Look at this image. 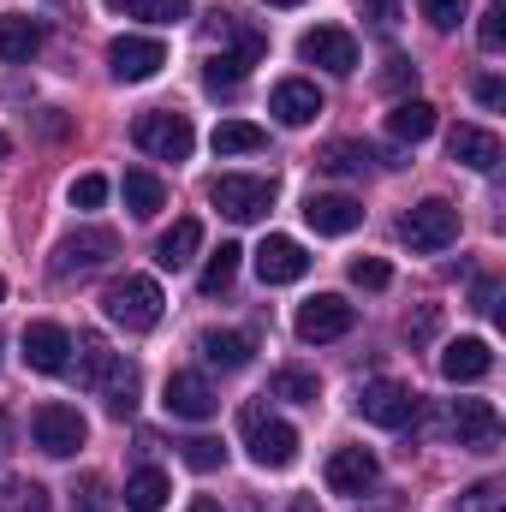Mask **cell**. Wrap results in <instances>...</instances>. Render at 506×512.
<instances>
[{
	"label": "cell",
	"instance_id": "cell-19",
	"mask_svg": "<svg viewBox=\"0 0 506 512\" xmlns=\"http://www.w3.org/2000/svg\"><path fill=\"white\" fill-rule=\"evenodd\" d=\"M447 155L459 167H471V173H495L501 167V137L483 126H453L447 131Z\"/></svg>",
	"mask_w": 506,
	"mask_h": 512
},
{
	"label": "cell",
	"instance_id": "cell-9",
	"mask_svg": "<svg viewBox=\"0 0 506 512\" xmlns=\"http://www.w3.org/2000/svg\"><path fill=\"white\" fill-rule=\"evenodd\" d=\"M298 340H310V346H322V340H346L352 328H358V310L340 298V292H316V298H304L298 304Z\"/></svg>",
	"mask_w": 506,
	"mask_h": 512
},
{
	"label": "cell",
	"instance_id": "cell-11",
	"mask_svg": "<svg viewBox=\"0 0 506 512\" xmlns=\"http://www.w3.org/2000/svg\"><path fill=\"white\" fill-rule=\"evenodd\" d=\"M18 352H24V370H36V376H66L72 370V334L60 322H30L18 334Z\"/></svg>",
	"mask_w": 506,
	"mask_h": 512
},
{
	"label": "cell",
	"instance_id": "cell-13",
	"mask_svg": "<svg viewBox=\"0 0 506 512\" xmlns=\"http://www.w3.org/2000/svg\"><path fill=\"white\" fill-rule=\"evenodd\" d=\"M161 66H167V48L155 36H114L108 42V72L120 84H149Z\"/></svg>",
	"mask_w": 506,
	"mask_h": 512
},
{
	"label": "cell",
	"instance_id": "cell-26",
	"mask_svg": "<svg viewBox=\"0 0 506 512\" xmlns=\"http://www.w3.org/2000/svg\"><path fill=\"white\" fill-rule=\"evenodd\" d=\"M429 131H435V102H423V96L393 102V114H387V137H399V143H423Z\"/></svg>",
	"mask_w": 506,
	"mask_h": 512
},
{
	"label": "cell",
	"instance_id": "cell-40",
	"mask_svg": "<svg viewBox=\"0 0 506 512\" xmlns=\"http://www.w3.org/2000/svg\"><path fill=\"white\" fill-rule=\"evenodd\" d=\"M465 12H471V0H423V18H429L435 30H459Z\"/></svg>",
	"mask_w": 506,
	"mask_h": 512
},
{
	"label": "cell",
	"instance_id": "cell-25",
	"mask_svg": "<svg viewBox=\"0 0 506 512\" xmlns=\"http://www.w3.org/2000/svg\"><path fill=\"white\" fill-rule=\"evenodd\" d=\"M36 48H42V24L24 12H0V60L24 66V60H36Z\"/></svg>",
	"mask_w": 506,
	"mask_h": 512
},
{
	"label": "cell",
	"instance_id": "cell-46",
	"mask_svg": "<svg viewBox=\"0 0 506 512\" xmlns=\"http://www.w3.org/2000/svg\"><path fill=\"white\" fill-rule=\"evenodd\" d=\"M191 512H221V501H215V495H197V501H191Z\"/></svg>",
	"mask_w": 506,
	"mask_h": 512
},
{
	"label": "cell",
	"instance_id": "cell-28",
	"mask_svg": "<svg viewBox=\"0 0 506 512\" xmlns=\"http://www.w3.org/2000/svg\"><path fill=\"white\" fill-rule=\"evenodd\" d=\"M209 143H215V155H256V149H268V131L251 120H221Z\"/></svg>",
	"mask_w": 506,
	"mask_h": 512
},
{
	"label": "cell",
	"instance_id": "cell-2",
	"mask_svg": "<svg viewBox=\"0 0 506 512\" xmlns=\"http://www.w3.org/2000/svg\"><path fill=\"white\" fill-rule=\"evenodd\" d=\"M102 310H108L114 328H126V334H149V328L161 322L167 298H161V286H155L149 274H120V280H108Z\"/></svg>",
	"mask_w": 506,
	"mask_h": 512
},
{
	"label": "cell",
	"instance_id": "cell-38",
	"mask_svg": "<svg viewBox=\"0 0 506 512\" xmlns=\"http://www.w3.org/2000/svg\"><path fill=\"white\" fill-rule=\"evenodd\" d=\"M477 42H483L489 54H501V48H506V0H495V6H483V24H477Z\"/></svg>",
	"mask_w": 506,
	"mask_h": 512
},
{
	"label": "cell",
	"instance_id": "cell-41",
	"mask_svg": "<svg viewBox=\"0 0 506 512\" xmlns=\"http://www.w3.org/2000/svg\"><path fill=\"white\" fill-rule=\"evenodd\" d=\"M381 84H387L393 96H405V90L417 84V66H411L405 54H387V72H381Z\"/></svg>",
	"mask_w": 506,
	"mask_h": 512
},
{
	"label": "cell",
	"instance_id": "cell-37",
	"mask_svg": "<svg viewBox=\"0 0 506 512\" xmlns=\"http://www.w3.org/2000/svg\"><path fill=\"white\" fill-rule=\"evenodd\" d=\"M131 12L149 24H179V18H191V0H131Z\"/></svg>",
	"mask_w": 506,
	"mask_h": 512
},
{
	"label": "cell",
	"instance_id": "cell-16",
	"mask_svg": "<svg viewBox=\"0 0 506 512\" xmlns=\"http://www.w3.org/2000/svg\"><path fill=\"white\" fill-rule=\"evenodd\" d=\"M256 274H262V286H292V280H304V274H310V256H304L298 239L268 233V239L256 245Z\"/></svg>",
	"mask_w": 506,
	"mask_h": 512
},
{
	"label": "cell",
	"instance_id": "cell-39",
	"mask_svg": "<svg viewBox=\"0 0 506 512\" xmlns=\"http://www.w3.org/2000/svg\"><path fill=\"white\" fill-rule=\"evenodd\" d=\"M66 197H72V209H102L108 203V179L102 173H84V179H72Z\"/></svg>",
	"mask_w": 506,
	"mask_h": 512
},
{
	"label": "cell",
	"instance_id": "cell-48",
	"mask_svg": "<svg viewBox=\"0 0 506 512\" xmlns=\"http://www.w3.org/2000/svg\"><path fill=\"white\" fill-rule=\"evenodd\" d=\"M6 155H12V143H6V131H0V161H6Z\"/></svg>",
	"mask_w": 506,
	"mask_h": 512
},
{
	"label": "cell",
	"instance_id": "cell-30",
	"mask_svg": "<svg viewBox=\"0 0 506 512\" xmlns=\"http://www.w3.org/2000/svg\"><path fill=\"white\" fill-rule=\"evenodd\" d=\"M268 393H274V399H292V405H316V399H322V376H316V370H292V364H286V370H274Z\"/></svg>",
	"mask_w": 506,
	"mask_h": 512
},
{
	"label": "cell",
	"instance_id": "cell-50",
	"mask_svg": "<svg viewBox=\"0 0 506 512\" xmlns=\"http://www.w3.org/2000/svg\"><path fill=\"white\" fill-rule=\"evenodd\" d=\"M0 304H6V280H0Z\"/></svg>",
	"mask_w": 506,
	"mask_h": 512
},
{
	"label": "cell",
	"instance_id": "cell-22",
	"mask_svg": "<svg viewBox=\"0 0 506 512\" xmlns=\"http://www.w3.org/2000/svg\"><path fill=\"white\" fill-rule=\"evenodd\" d=\"M197 352H203L209 370H245V364L256 358V340L239 334V328H209V334L197 340Z\"/></svg>",
	"mask_w": 506,
	"mask_h": 512
},
{
	"label": "cell",
	"instance_id": "cell-12",
	"mask_svg": "<svg viewBox=\"0 0 506 512\" xmlns=\"http://www.w3.org/2000/svg\"><path fill=\"white\" fill-rule=\"evenodd\" d=\"M358 417L376 429H405L417 417V393L405 382H364L358 387Z\"/></svg>",
	"mask_w": 506,
	"mask_h": 512
},
{
	"label": "cell",
	"instance_id": "cell-31",
	"mask_svg": "<svg viewBox=\"0 0 506 512\" xmlns=\"http://www.w3.org/2000/svg\"><path fill=\"white\" fill-rule=\"evenodd\" d=\"M239 256H245L239 245H221V251L203 262V274H197V292H203V298H221V292L233 286V274H239Z\"/></svg>",
	"mask_w": 506,
	"mask_h": 512
},
{
	"label": "cell",
	"instance_id": "cell-21",
	"mask_svg": "<svg viewBox=\"0 0 506 512\" xmlns=\"http://www.w3.org/2000/svg\"><path fill=\"white\" fill-rule=\"evenodd\" d=\"M495 370V346L489 340H447L441 346V376L447 382H483Z\"/></svg>",
	"mask_w": 506,
	"mask_h": 512
},
{
	"label": "cell",
	"instance_id": "cell-44",
	"mask_svg": "<svg viewBox=\"0 0 506 512\" xmlns=\"http://www.w3.org/2000/svg\"><path fill=\"white\" fill-rule=\"evenodd\" d=\"M477 102L483 108H506V84L501 78H477Z\"/></svg>",
	"mask_w": 506,
	"mask_h": 512
},
{
	"label": "cell",
	"instance_id": "cell-33",
	"mask_svg": "<svg viewBox=\"0 0 506 512\" xmlns=\"http://www.w3.org/2000/svg\"><path fill=\"white\" fill-rule=\"evenodd\" d=\"M48 489L42 483H24V477H6L0 483V512H48Z\"/></svg>",
	"mask_w": 506,
	"mask_h": 512
},
{
	"label": "cell",
	"instance_id": "cell-51",
	"mask_svg": "<svg viewBox=\"0 0 506 512\" xmlns=\"http://www.w3.org/2000/svg\"><path fill=\"white\" fill-rule=\"evenodd\" d=\"M108 6H126V0H108Z\"/></svg>",
	"mask_w": 506,
	"mask_h": 512
},
{
	"label": "cell",
	"instance_id": "cell-29",
	"mask_svg": "<svg viewBox=\"0 0 506 512\" xmlns=\"http://www.w3.org/2000/svg\"><path fill=\"white\" fill-rule=\"evenodd\" d=\"M167 495H173L167 471H137V477H126V507L131 512H161Z\"/></svg>",
	"mask_w": 506,
	"mask_h": 512
},
{
	"label": "cell",
	"instance_id": "cell-49",
	"mask_svg": "<svg viewBox=\"0 0 506 512\" xmlns=\"http://www.w3.org/2000/svg\"><path fill=\"white\" fill-rule=\"evenodd\" d=\"M292 512H316V507H310V501H292Z\"/></svg>",
	"mask_w": 506,
	"mask_h": 512
},
{
	"label": "cell",
	"instance_id": "cell-4",
	"mask_svg": "<svg viewBox=\"0 0 506 512\" xmlns=\"http://www.w3.org/2000/svg\"><path fill=\"white\" fill-rule=\"evenodd\" d=\"M399 239L423 256L447 251V245L459 239V209H453L447 197H423V203H411V209L399 215Z\"/></svg>",
	"mask_w": 506,
	"mask_h": 512
},
{
	"label": "cell",
	"instance_id": "cell-47",
	"mask_svg": "<svg viewBox=\"0 0 506 512\" xmlns=\"http://www.w3.org/2000/svg\"><path fill=\"white\" fill-rule=\"evenodd\" d=\"M262 6H304V0H262Z\"/></svg>",
	"mask_w": 506,
	"mask_h": 512
},
{
	"label": "cell",
	"instance_id": "cell-14",
	"mask_svg": "<svg viewBox=\"0 0 506 512\" xmlns=\"http://www.w3.org/2000/svg\"><path fill=\"white\" fill-rule=\"evenodd\" d=\"M447 429L459 435V447L495 453V441H501V411H495L489 399H453V411H447Z\"/></svg>",
	"mask_w": 506,
	"mask_h": 512
},
{
	"label": "cell",
	"instance_id": "cell-36",
	"mask_svg": "<svg viewBox=\"0 0 506 512\" xmlns=\"http://www.w3.org/2000/svg\"><path fill=\"white\" fill-rule=\"evenodd\" d=\"M352 286H364V292H387V286H393V268H387L381 256H358V262H352Z\"/></svg>",
	"mask_w": 506,
	"mask_h": 512
},
{
	"label": "cell",
	"instance_id": "cell-42",
	"mask_svg": "<svg viewBox=\"0 0 506 512\" xmlns=\"http://www.w3.org/2000/svg\"><path fill=\"white\" fill-rule=\"evenodd\" d=\"M459 512H501V489H495V483L465 489V495H459Z\"/></svg>",
	"mask_w": 506,
	"mask_h": 512
},
{
	"label": "cell",
	"instance_id": "cell-34",
	"mask_svg": "<svg viewBox=\"0 0 506 512\" xmlns=\"http://www.w3.org/2000/svg\"><path fill=\"white\" fill-rule=\"evenodd\" d=\"M72 512H114V495H108V477L84 471V477L72 483Z\"/></svg>",
	"mask_w": 506,
	"mask_h": 512
},
{
	"label": "cell",
	"instance_id": "cell-18",
	"mask_svg": "<svg viewBox=\"0 0 506 512\" xmlns=\"http://www.w3.org/2000/svg\"><path fill=\"white\" fill-rule=\"evenodd\" d=\"M304 221H310L322 239H346V233L364 221V209H358V197H346V191H316V197L304 203Z\"/></svg>",
	"mask_w": 506,
	"mask_h": 512
},
{
	"label": "cell",
	"instance_id": "cell-45",
	"mask_svg": "<svg viewBox=\"0 0 506 512\" xmlns=\"http://www.w3.org/2000/svg\"><path fill=\"white\" fill-rule=\"evenodd\" d=\"M477 310H483V316H495V280H483V286H477Z\"/></svg>",
	"mask_w": 506,
	"mask_h": 512
},
{
	"label": "cell",
	"instance_id": "cell-7",
	"mask_svg": "<svg viewBox=\"0 0 506 512\" xmlns=\"http://www.w3.org/2000/svg\"><path fill=\"white\" fill-rule=\"evenodd\" d=\"M209 203L227 221H262L274 209V179H262V173H221L209 185Z\"/></svg>",
	"mask_w": 506,
	"mask_h": 512
},
{
	"label": "cell",
	"instance_id": "cell-43",
	"mask_svg": "<svg viewBox=\"0 0 506 512\" xmlns=\"http://www.w3.org/2000/svg\"><path fill=\"white\" fill-rule=\"evenodd\" d=\"M435 328H441V310H435V304H423L417 316H405V340H429Z\"/></svg>",
	"mask_w": 506,
	"mask_h": 512
},
{
	"label": "cell",
	"instance_id": "cell-24",
	"mask_svg": "<svg viewBox=\"0 0 506 512\" xmlns=\"http://www.w3.org/2000/svg\"><path fill=\"white\" fill-rule=\"evenodd\" d=\"M197 251H203V221H191V215H185V221H173V227L155 239V262H161V268H173V274H179V268H191Z\"/></svg>",
	"mask_w": 506,
	"mask_h": 512
},
{
	"label": "cell",
	"instance_id": "cell-23",
	"mask_svg": "<svg viewBox=\"0 0 506 512\" xmlns=\"http://www.w3.org/2000/svg\"><path fill=\"white\" fill-rule=\"evenodd\" d=\"M268 54V42H239V48H221L215 60H209V72H203V84L209 90H239L245 78H251V66Z\"/></svg>",
	"mask_w": 506,
	"mask_h": 512
},
{
	"label": "cell",
	"instance_id": "cell-20",
	"mask_svg": "<svg viewBox=\"0 0 506 512\" xmlns=\"http://www.w3.org/2000/svg\"><path fill=\"white\" fill-rule=\"evenodd\" d=\"M268 108H274L280 126H310V120L322 114V90H316L310 78H280L274 96H268Z\"/></svg>",
	"mask_w": 506,
	"mask_h": 512
},
{
	"label": "cell",
	"instance_id": "cell-32",
	"mask_svg": "<svg viewBox=\"0 0 506 512\" xmlns=\"http://www.w3.org/2000/svg\"><path fill=\"white\" fill-rule=\"evenodd\" d=\"M370 161H376V155H370L364 143H328V149L316 155V167H322V173H334V179H358Z\"/></svg>",
	"mask_w": 506,
	"mask_h": 512
},
{
	"label": "cell",
	"instance_id": "cell-35",
	"mask_svg": "<svg viewBox=\"0 0 506 512\" xmlns=\"http://www.w3.org/2000/svg\"><path fill=\"white\" fill-rule=\"evenodd\" d=\"M185 465H191V471H221V465H227V447H221L215 435H191V441H185Z\"/></svg>",
	"mask_w": 506,
	"mask_h": 512
},
{
	"label": "cell",
	"instance_id": "cell-8",
	"mask_svg": "<svg viewBox=\"0 0 506 512\" xmlns=\"http://www.w3.org/2000/svg\"><path fill=\"white\" fill-rule=\"evenodd\" d=\"M131 137H137V149H143V155H155V161H185V155L197 149V131H191V120H185V114H173V108L137 114Z\"/></svg>",
	"mask_w": 506,
	"mask_h": 512
},
{
	"label": "cell",
	"instance_id": "cell-1",
	"mask_svg": "<svg viewBox=\"0 0 506 512\" xmlns=\"http://www.w3.org/2000/svg\"><path fill=\"white\" fill-rule=\"evenodd\" d=\"M72 352H78V382L108 405V417H131L137 411V387H143L137 364L126 352H108V340H96V334H78Z\"/></svg>",
	"mask_w": 506,
	"mask_h": 512
},
{
	"label": "cell",
	"instance_id": "cell-15",
	"mask_svg": "<svg viewBox=\"0 0 506 512\" xmlns=\"http://www.w3.org/2000/svg\"><path fill=\"white\" fill-rule=\"evenodd\" d=\"M161 405H167L173 417H185V423H209V417L221 411L215 387L203 382L197 370H173V376H167V393H161Z\"/></svg>",
	"mask_w": 506,
	"mask_h": 512
},
{
	"label": "cell",
	"instance_id": "cell-10",
	"mask_svg": "<svg viewBox=\"0 0 506 512\" xmlns=\"http://www.w3.org/2000/svg\"><path fill=\"white\" fill-rule=\"evenodd\" d=\"M298 60H304V66H322V72H334V78H346V72H358V36L340 30V24H316V30L298 36Z\"/></svg>",
	"mask_w": 506,
	"mask_h": 512
},
{
	"label": "cell",
	"instance_id": "cell-27",
	"mask_svg": "<svg viewBox=\"0 0 506 512\" xmlns=\"http://www.w3.org/2000/svg\"><path fill=\"white\" fill-rule=\"evenodd\" d=\"M120 191H126V209L137 215V221H149V215H161V209H167V185H161L155 173H143V167H131Z\"/></svg>",
	"mask_w": 506,
	"mask_h": 512
},
{
	"label": "cell",
	"instance_id": "cell-3",
	"mask_svg": "<svg viewBox=\"0 0 506 512\" xmlns=\"http://www.w3.org/2000/svg\"><path fill=\"white\" fill-rule=\"evenodd\" d=\"M239 435H245V447H251V459L262 471H286V465L298 459V429H292L286 417H274L262 399H251V405L239 411Z\"/></svg>",
	"mask_w": 506,
	"mask_h": 512
},
{
	"label": "cell",
	"instance_id": "cell-6",
	"mask_svg": "<svg viewBox=\"0 0 506 512\" xmlns=\"http://www.w3.org/2000/svg\"><path fill=\"white\" fill-rule=\"evenodd\" d=\"M30 435H36V447H42L48 459H72V453L90 441V423L78 417V405H66V399H48V405H36V417H30Z\"/></svg>",
	"mask_w": 506,
	"mask_h": 512
},
{
	"label": "cell",
	"instance_id": "cell-17",
	"mask_svg": "<svg viewBox=\"0 0 506 512\" xmlns=\"http://www.w3.org/2000/svg\"><path fill=\"white\" fill-rule=\"evenodd\" d=\"M381 477L376 453L370 447H340V453H328V489L334 495H370Z\"/></svg>",
	"mask_w": 506,
	"mask_h": 512
},
{
	"label": "cell",
	"instance_id": "cell-5",
	"mask_svg": "<svg viewBox=\"0 0 506 512\" xmlns=\"http://www.w3.org/2000/svg\"><path fill=\"white\" fill-rule=\"evenodd\" d=\"M120 256V233H108V227H84V233H66L60 245H54V280H78V274H96V268H108Z\"/></svg>",
	"mask_w": 506,
	"mask_h": 512
}]
</instances>
